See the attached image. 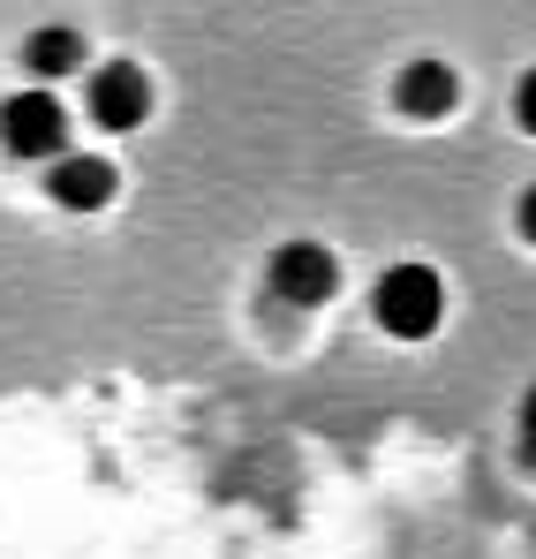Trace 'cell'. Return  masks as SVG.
<instances>
[{
    "label": "cell",
    "instance_id": "obj_8",
    "mask_svg": "<svg viewBox=\"0 0 536 559\" xmlns=\"http://www.w3.org/2000/svg\"><path fill=\"white\" fill-rule=\"evenodd\" d=\"M514 114H522V129L536 136V69L522 76V84H514Z\"/></svg>",
    "mask_w": 536,
    "mask_h": 559
},
{
    "label": "cell",
    "instance_id": "obj_9",
    "mask_svg": "<svg viewBox=\"0 0 536 559\" xmlns=\"http://www.w3.org/2000/svg\"><path fill=\"white\" fill-rule=\"evenodd\" d=\"M522 454H529V468H536V385H529V401H522Z\"/></svg>",
    "mask_w": 536,
    "mask_h": 559
},
{
    "label": "cell",
    "instance_id": "obj_5",
    "mask_svg": "<svg viewBox=\"0 0 536 559\" xmlns=\"http://www.w3.org/2000/svg\"><path fill=\"white\" fill-rule=\"evenodd\" d=\"M46 197H53L61 212H98V204L114 197V159H98V152H61V159L46 167Z\"/></svg>",
    "mask_w": 536,
    "mask_h": 559
},
{
    "label": "cell",
    "instance_id": "obj_4",
    "mask_svg": "<svg viewBox=\"0 0 536 559\" xmlns=\"http://www.w3.org/2000/svg\"><path fill=\"white\" fill-rule=\"evenodd\" d=\"M84 106H91L98 129H136L152 114V76L136 61H98L84 76Z\"/></svg>",
    "mask_w": 536,
    "mask_h": 559
},
{
    "label": "cell",
    "instance_id": "obj_1",
    "mask_svg": "<svg viewBox=\"0 0 536 559\" xmlns=\"http://www.w3.org/2000/svg\"><path fill=\"white\" fill-rule=\"evenodd\" d=\"M370 310H378V325L393 341H431L439 318H446V280L431 273V265H393L370 287Z\"/></svg>",
    "mask_w": 536,
    "mask_h": 559
},
{
    "label": "cell",
    "instance_id": "obj_2",
    "mask_svg": "<svg viewBox=\"0 0 536 559\" xmlns=\"http://www.w3.org/2000/svg\"><path fill=\"white\" fill-rule=\"evenodd\" d=\"M0 144L15 152V159H61L69 152V106L53 92H15L0 98Z\"/></svg>",
    "mask_w": 536,
    "mask_h": 559
},
{
    "label": "cell",
    "instance_id": "obj_6",
    "mask_svg": "<svg viewBox=\"0 0 536 559\" xmlns=\"http://www.w3.org/2000/svg\"><path fill=\"white\" fill-rule=\"evenodd\" d=\"M393 98H401V114L439 121V114H453V98H461V76H453L446 61H408L401 84H393Z\"/></svg>",
    "mask_w": 536,
    "mask_h": 559
},
{
    "label": "cell",
    "instance_id": "obj_10",
    "mask_svg": "<svg viewBox=\"0 0 536 559\" xmlns=\"http://www.w3.org/2000/svg\"><path fill=\"white\" fill-rule=\"evenodd\" d=\"M522 235L536 242V182H529V197H522Z\"/></svg>",
    "mask_w": 536,
    "mask_h": 559
},
{
    "label": "cell",
    "instance_id": "obj_7",
    "mask_svg": "<svg viewBox=\"0 0 536 559\" xmlns=\"http://www.w3.org/2000/svg\"><path fill=\"white\" fill-rule=\"evenodd\" d=\"M76 61H84V38H76V31H61V23H53V31H38V38H23V69H31V76H69Z\"/></svg>",
    "mask_w": 536,
    "mask_h": 559
},
{
    "label": "cell",
    "instance_id": "obj_3",
    "mask_svg": "<svg viewBox=\"0 0 536 559\" xmlns=\"http://www.w3.org/2000/svg\"><path fill=\"white\" fill-rule=\"evenodd\" d=\"M265 287L279 302H295V310H318L333 287H341V258L325 250V242H310V235H295V242H279L265 265Z\"/></svg>",
    "mask_w": 536,
    "mask_h": 559
}]
</instances>
